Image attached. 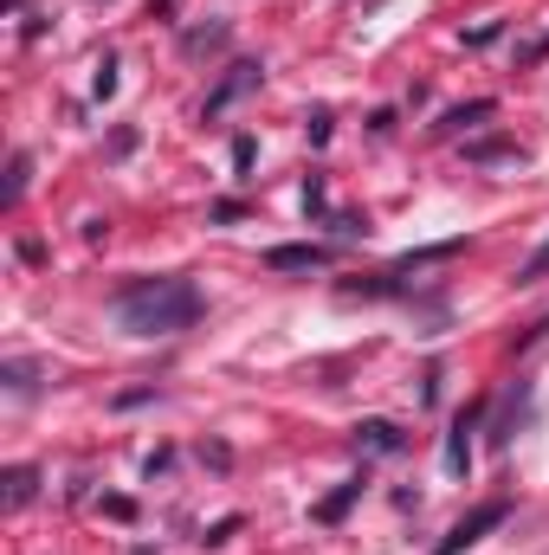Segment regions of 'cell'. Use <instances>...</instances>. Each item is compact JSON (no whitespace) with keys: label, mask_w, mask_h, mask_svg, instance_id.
<instances>
[{"label":"cell","mask_w":549,"mask_h":555,"mask_svg":"<svg viewBox=\"0 0 549 555\" xmlns=\"http://www.w3.org/2000/svg\"><path fill=\"white\" fill-rule=\"evenodd\" d=\"M356 446H369V452H401L408 439H401V426H388V420H362V426H356Z\"/></svg>","instance_id":"6"},{"label":"cell","mask_w":549,"mask_h":555,"mask_svg":"<svg viewBox=\"0 0 549 555\" xmlns=\"http://www.w3.org/2000/svg\"><path fill=\"white\" fill-rule=\"evenodd\" d=\"M549 336V317H537V323H531V330H524V336H518V356H524V349H537V343H544Z\"/></svg>","instance_id":"14"},{"label":"cell","mask_w":549,"mask_h":555,"mask_svg":"<svg viewBox=\"0 0 549 555\" xmlns=\"http://www.w3.org/2000/svg\"><path fill=\"white\" fill-rule=\"evenodd\" d=\"M505 517H511V498H491V504H478L472 517H459V524L439 537V550H433V555H465L472 543H485V537H491Z\"/></svg>","instance_id":"2"},{"label":"cell","mask_w":549,"mask_h":555,"mask_svg":"<svg viewBox=\"0 0 549 555\" xmlns=\"http://www.w3.org/2000/svg\"><path fill=\"white\" fill-rule=\"evenodd\" d=\"M111 310H117V323H124L130 336H181V330L201 323V291L175 272L168 278H130Z\"/></svg>","instance_id":"1"},{"label":"cell","mask_w":549,"mask_h":555,"mask_svg":"<svg viewBox=\"0 0 549 555\" xmlns=\"http://www.w3.org/2000/svg\"><path fill=\"white\" fill-rule=\"evenodd\" d=\"M544 52H549V33H544V39H531V46H524V52H518V65H537V59H544Z\"/></svg>","instance_id":"16"},{"label":"cell","mask_w":549,"mask_h":555,"mask_svg":"<svg viewBox=\"0 0 549 555\" xmlns=\"http://www.w3.org/2000/svg\"><path fill=\"white\" fill-rule=\"evenodd\" d=\"M111 91H117V59L98 65V98H111Z\"/></svg>","instance_id":"15"},{"label":"cell","mask_w":549,"mask_h":555,"mask_svg":"<svg viewBox=\"0 0 549 555\" xmlns=\"http://www.w3.org/2000/svg\"><path fill=\"white\" fill-rule=\"evenodd\" d=\"M544 278H549V240L537 246V253H531V259H524V272H518V284H544Z\"/></svg>","instance_id":"12"},{"label":"cell","mask_w":549,"mask_h":555,"mask_svg":"<svg viewBox=\"0 0 549 555\" xmlns=\"http://www.w3.org/2000/svg\"><path fill=\"white\" fill-rule=\"evenodd\" d=\"M356 498H362V478H349V485H343V491H336V498H330V504L317 511V524H343V511H349Z\"/></svg>","instance_id":"10"},{"label":"cell","mask_w":549,"mask_h":555,"mask_svg":"<svg viewBox=\"0 0 549 555\" xmlns=\"http://www.w3.org/2000/svg\"><path fill=\"white\" fill-rule=\"evenodd\" d=\"M498 104L491 98H478V104H465V111H446V124H439V137H452V130H472V124H485Z\"/></svg>","instance_id":"9"},{"label":"cell","mask_w":549,"mask_h":555,"mask_svg":"<svg viewBox=\"0 0 549 555\" xmlns=\"http://www.w3.org/2000/svg\"><path fill=\"white\" fill-rule=\"evenodd\" d=\"M472 426H478V414H459L452 433H446V472H452V478L472 472Z\"/></svg>","instance_id":"5"},{"label":"cell","mask_w":549,"mask_h":555,"mask_svg":"<svg viewBox=\"0 0 549 555\" xmlns=\"http://www.w3.org/2000/svg\"><path fill=\"white\" fill-rule=\"evenodd\" d=\"M26 175H33V155H26V149H20V155H13V162H7V194H0V207H7V214H13V207H20V201H26Z\"/></svg>","instance_id":"7"},{"label":"cell","mask_w":549,"mask_h":555,"mask_svg":"<svg viewBox=\"0 0 549 555\" xmlns=\"http://www.w3.org/2000/svg\"><path fill=\"white\" fill-rule=\"evenodd\" d=\"M181 46H188V52H207V46H227V26H207V33H188Z\"/></svg>","instance_id":"13"},{"label":"cell","mask_w":549,"mask_h":555,"mask_svg":"<svg viewBox=\"0 0 549 555\" xmlns=\"http://www.w3.org/2000/svg\"><path fill=\"white\" fill-rule=\"evenodd\" d=\"M0 375H7V388H13V395H33V388H39V369H33V362H7Z\"/></svg>","instance_id":"11"},{"label":"cell","mask_w":549,"mask_h":555,"mask_svg":"<svg viewBox=\"0 0 549 555\" xmlns=\"http://www.w3.org/2000/svg\"><path fill=\"white\" fill-rule=\"evenodd\" d=\"M33 491H39V472H33V465H13V472H7V511H26Z\"/></svg>","instance_id":"8"},{"label":"cell","mask_w":549,"mask_h":555,"mask_svg":"<svg viewBox=\"0 0 549 555\" xmlns=\"http://www.w3.org/2000/svg\"><path fill=\"white\" fill-rule=\"evenodd\" d=\"M266 266L272 272H323L330 266V246H272Z\"/></svg>","instance_id":"3"},{"label":"cell","mask_w":549,"mask_h":555,"mask_svg":"<svg viewBox=\"0 0 549 555\" xmlns=\"http://www.w3.org/2000/svg\"><path fill=\"white\" fill-rule=\"evenodd\" d=\"M259 78H266V72H259V65H233V72H227V78H220V91H214V98H207V117H220V111H227V104H233V98H246V91H259Z\"/></svg>","instance_id":"4"}]
</instances>
